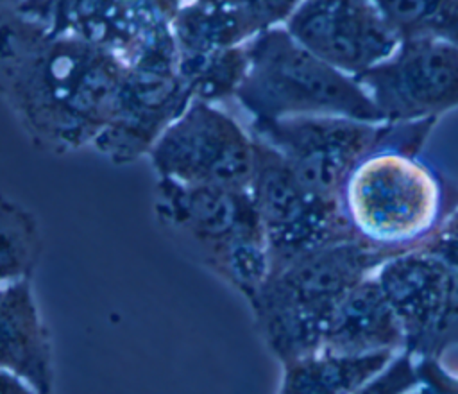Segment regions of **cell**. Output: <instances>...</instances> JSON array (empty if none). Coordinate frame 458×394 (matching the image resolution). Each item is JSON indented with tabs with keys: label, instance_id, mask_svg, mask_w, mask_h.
Instances as JSON below:
<instances>
[{
	"label": "cell",
	"instance_id": "cell-1",
	"mask_svg": "<svg viewBox=\"0 0 458 394\" xmlns=\"http://www.w3.org/2000/svg\"><path fill=\"white\" fill-rule=\"evenodd\" d=\"M127 63L104 47L2 9L0 88L27 136L55 154L93 145L113 120Z\"/></svg>",
	"mask_w": 458,
	"mask_h": 394
},
{
	"label": "cell",
	"instance_id": "cell-2",
	"mask_svg": "<svg viewBox=\"0 0 458 394\" xmlns=\"http://www.w3.org/2000/svg\"><path fill=\"white\" fill-rule=\"evenodd\" d=\"M433 118L386 122V133L352 170L342 202L356 235L367 244L404 253L442 222L447 192L437 172L415 156Z\"/></svg>",
	"mask_w": 458,
	"mask_h": 394
},
{
	"label": "cell",
	"instance_id": "cell-3",
	"mask_svg": "<svg viewBox=\"0 0 458 394\" xmlns=\"http://www.w3.org/2000/svg\"><path fill=\"white\" fill-rule=\"evenodd\" d=\"M394 254L354 238L272 269L247 301L268 351L281 365L318 351L340 301Z\"/></svg>",
	"mask_w": 458,
	"mask_h": 394
},
{
	"label": "cell",
	"instance_id": "cell-4",
	"mask_svg": "<svg viewBox=\"0 0 458 394\" xmlns=\"http://www.w3.org/2000/svg\"><path fill=\"white\" fill-rule=\"evenodd\" d=\"M245 50L247 70L234 98L250 120L335 115L385 122L354 75L313 54L284 23L252 36Z\"/></svg>",
	"mask_w": 458,
	"mask_h": 394
},
{
	"label": "cell",
	"instance_id": "cell-5",
	"mask_svg": "<svg viewBox=\"0 0 458 394\" xmlns=\"http://www.w3.org/2000/svg\"><path fill=\"white\" fill-rule=\"evenodd\" d=\"M159 222L202 265L236 288L247 301L270 272L268 247L250 188L156 183Z\"/></svg>",
	"mask_w": 458,
	"mask_h": 394
},
{
	"label": "cell",
	"instance_id": "cell-6",
	"mask_svg": "<svg viewBox=\"0 0 458 394\" xmlns=\"http://www.w3.org/2000/svg\"><path fill=\"white\" fill-rule=\"evenodd\" d=\"M254 140L250 193L265 233L270 270L315 249L360 238L342 199L310 188L276 149Z\"/></svg>",
	"mask_w": 458,
	"mask_h": 394
},
{
	"label": "cell",
	"instance_id": "cell-7",
	"mask_svg": "<svg viewBox=\"0 0 458 394\" xmlns=\"http://www.w3.org/2000/svg\"><path fill=\"white\" fill-rule=\"evenodd\" d=\"M147 158L159 179L250 188L256 140L224 109L193 98L157 138Z\"/></svg>",
	"mask_w": 458,
	"mask_h": 394
},
{
	"label": "cell",
	"instance_id": "cell-8",
	"mask_svg": "<svg viewBox=\"0 0 458 394\" xmlns=\"http://www.w3.org/2000/svg\"><path fill=\"white\" fill-rule=\"evenodd\" d=\"M249 131L276 149L310 188L342 199L352 170L383 140L386 122L302 115L250 120Z\"/></svg>",
	"mask_w": 458,
	"mask_h": 394
},
{
	"label": "cell",
	"instance_id": "cell-9",
	"mask_svg": "<svg viewBox=\"0 0 458 394\" xmlns=\"http://www.w3.org/2000/svg\"><path fill=\"white\" fill-rule=\"evenodd\" d=\"M175 0H55L52 30L81 36L129 66L179 70Z\"/></svg>",
	"mask_w": 458,
	"mask_h": 394
},
{
	"label": "cell",
	"instance_id": "cell-10",
	"mask_svg": "<svg viewBox=\"0 0 458 394\" xmlns=\"http://www.w3.org/2000/svg\"><path fill=\"white\" fill-rule=\"evenodd\" d=\"M356 79L385 122L435 118L458 106V45L440 38L401 39Z\"/></svg>",
	"mask_w": 458,
	"mask_h": 394
},
{
	"label": "cell",
	"instance_id": "cell-11",
	"mask_svg": "<svg viewBox=\"0 0 458 394\" xmlns=\"http://www.w3.org/2000/svg\"><path fill=\"white\" fill-rule=\"evenodd\" d=\"M284 25L313 54L354 77L401 43L376 0H301Z\"/></svg>",
	"mask_w": 458,
	"mask_h": 394
},
{
	"label": "cell",
	"instance_id": "cell-12",
	"mask_svg": "<svg viewBox=\"0 0 458 394\" xmlns=\"http://www.w3.org/2000/svg\"><path fill=\"white\" fill-rule=\"evenodd\" d=\"M193 100L179 72L148 70L127 64L118 109L91 145L114 165L148 156L165 129Z\"/></svg>",
	"mask_w": 458,
	"mask_h": 394
},
{
	"label": "cell",
	"instance_id": "cell-13",
	"mask_svg": "<svg viewBox=\"0 0 458 394\" xmlns=\"http://www.w3.org/2000/svg\"><path fill=\"white\" fill-rule=\"evenodd\" d=\"M0 365L21 378L32 392L54 390L50 335L39 315L30 278L2 283Z\"/></svg>",
	"mask_w": 458,
	"mask_h": 394
},
{
	"label": "cell",
	"instance_id": "cell-14",
	"mask_svg": "<svg viewBox=\"0 0 458 394\" xmlns=\"http://www.w3.org/2000/svg\"><path fill=\"white\" fill-rule=\"evenodd\" d=\"M406 344L404 328L374 274L360 281L336 306L322 347L340 355L397 351Z\"/></svg>",
	"mask_w": 458,
	"mask_h": 394
},
{
	"label": "cell",
	"instance_id": "cell-15",
	"mask_svg": "<svg viewBox=\"0 0 458 394\" xmlns=\"http://www.w3.org/2000/svg\"><path fill=\"white\" fill-rule=\"evenodd\" d=\"M394 353L340 355L318 349L283 365L279 392H363L392 362Z\"/></svg>",
	"mask_w": 458,
	"mask_h": 394
},
{
	"label": "cell",
	"instance_id": "cell-16",
	"mask_svg": "<svg viewBox=\"0 0 458 394\" xmlns=\"http://www.w3.org/2000/svg\"><path fill=\"white\" fill-rule=\"evenodd\" d=\"M172 30L181 56L243 45L259 30L225 0H175Z\"/></svg>",
	"mask_w": 458,
	"mask_h": 394
},
{
	"label": "cell",
	"instance_id": "cell-17",
	"mask_svg": "<svg viewBox=\"0 0 458 394\" xmlns=\"http://www.w3.org/2000/svg\"><path fill=\"white\" fill-rule=\"evenodd\" d=\"M245 70V43L209 54L179 56V75L191 97L211 104L234 97Z\"/></svg>",
	"mask_w": 458,
	"mask_h": 394
},
{
	"label": "cell",
	"instance_id": "cell-18",
	"mask_svg": "<svg viewBox=\"0 0 458 394\" xmlns=\"http://www.w3.org/2000/svg\"><path fill=\"white\" fill-rule=\"evenodd\" d=\"M43 249L36 217L21 204L4 199L0 211V278L2 283L30 278Z\"/></svg>",
	"mask_w": 458,
	"mask_h": 394
},
{
	"label": "cell",
	"instance_id": "cell-19",
	"mask_svg": "<svg viewBox=\"0 0 458 394\" xmlns=\"http://www.w3.org/2000/svg\"><path fill=\"white\" fill-rule=\"evenodd\" d=\"M401 39L440 38L458 45V0H376Z\"/></svg>",
	"mask_w": 458,
	"mask_h": 394
},
{
	"label": "cell",
	"instance_id": "cell-20",
	"mask_svg": "<svg viewBox=\"0 0 458 394\" xmlns=\"http://www.w3.org/2000/svg\"><path fill=\"white\" fill-rule=\"evenodd\" d=\"M242 11L261 32L274 25H283L301 0H225Z\"/></svg>",
	"mask_w": 458,
	"mask_h": 394
},
{
	"label": "cell",
	"instance_id": "cell-21",
	"mask_svg": "<svg viewBox=\"0 0 458 394\" xmlns=\"http://www.w3.org/2000/svg\"><path fill=\"white\" fill-rule=\"evenodd\" d=\"M23 0H2V7H14L18 4H21Z\"/></svg>",
	"mask_w": 458,
	"mask_h": 394
}]
</instances>
